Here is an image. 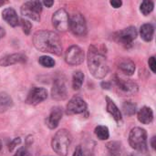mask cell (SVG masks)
<instances>
[{"label": "cell", "instance_id": "28", "mask_svg": "<svg viewBox=\"0 0 156 156\" xmlns=\"http://www.w3.org/2000/svg\"><path fill=\"white\" fill-rule=\"evenodd\" d=\"M14 156H31V154L27 148L21 147L16 151V153L14 154Z\"/></svg>", "mask_w": 156, "mask_h": 156}, {"label": "cell", "instance_id": "24", "mask_svg": "<svg viewBox=\"0 0 156 156\" xmlns=\"http://www.w3.org/2000/svg\"><path fill=\"white\" fill-rule=\"evenodd\" d=\"M136 110H137L136 105L134 103H133L132 101H125L122 104V111H123L124 114L127 116H132V115L135 114Z\"/></svg>", "mask_w": 156, "mask_h": 156}, {"label": "cell", "instance_id": "16", "mask_svg": "<svg viewBox=\"0 0 156 156\" xmlns=\"http://www.w3.org/2000/svg\"><path fill=\"white\" fill-rule=\"evenodd\" d=\"M2 17L8 25L13 27H17L19 25V18L16 10L13 7H7L4 9L2 12Z\"/></svg>", "mask_w": 156, "mask_h": 156}, {"label": "cell", "instance_id": "17", "mask_svg": "<svg viewBox=\"0 0 156 156\" xmlns=\"http://www.w3.org/2000/svg\"><path fill=\"white\" fill-rule=\"evenodd\" d=\"M106 110L117 122H120L122 121L121 111L119 110L115 102L109 97H106Z\"/></svg>", "mask_w": 156, "mask_h": 156}, {"label": "cell", "instance_id": "29", "mask_svg": "<svg viewBox=\"0 0 156 156\" xmlns=\"http://www.w3.org/2000/svg\"><path fill=\"white\" fill-rule=\"evenodd\" d=\"M148 64H149V67L151 69V70L154 73L156 71V61L155 58L154 57H151L148 60Z\"/></svg>", "mask_w": 156, "mask_h": 156}, {"label": "cell", "instance_id": "18", "mask_svg": "<svg viewBox=\"0 0 156 156\" xmlns=\"http://www.w3.org/2000/svg\"><path fill=\"white\" fill-rule=\"evenodd\" d=\"M138 120L143 124H149L154 120V112L153 110L147 106L143 107L138 112Z\"/></svg>", "mask_w": 156, "mask_h": 156}, {"label": "cell", "instance_id": "27", "mask_svg": "<svg viewBox=\"0 0 156 156\" xmlns=\"http://www.w3.org/2000/svg\"><path fill=\"white\" fill-rule=\"evenodd\" d=\"M19 25H21V27L23 28V32L26 35H29V33L31 31V28H32V24L27 19H21L20 22H19Z\"/></svg>", "mask_w": 156, "mask_h": 156}, {"label": "cell", "instance_id": "32", "mask_svg": "<svg viewBox=\"0 0 156 156\" xmlns=\"http://www.w3.org/2000/svg\"><path fill=\"white\" fill-rule=\"evenodd\" d=\"M73 156H82V150H81V147L80 146H78L75 151H74V154Z\"/></svg>", "mask_w": 156, "mask_h": 156}, {"label": "cell", "instance_id": "10", "mask_svg": "<svg viewBox=\"0 0 156 156\" xmlns=\"http://www.w3.org/2000/svg\"><path fill=\"white\" fill-rule=\"evenodd\" d=\"M65 60L70 66L80 65L84 61V52L79 46H71L65 53Z\"/></svg>", "mask_w": 156, "mask_h": 156}, {"label": "cell", "instance_id": "37", "mask_svg": "<svg viewBox=\"0 0 156 156\" xmlns=\"http://www.w3.org/2000/svg\"><path fill=\"white\" fill-rule=\"evenodd\" d=\"M6 3H7V2H4V1H3V2H0V5H5V4H6Z\"/></svg>", "mask_w": 156, "mask_h": 156}, {"label": "cell", "instance_id": "36", "mask_svg": "<svg viewBox=\"0 0 156 156\" xmlns=\"http://www.w3.org/2000/svg\"><path fill=\"white\" fill-rule=\"evenodd\" d=\"M152 147L154 149H155V137H153L152 138Z\"/></svg>", "mask_w": 156, "mask_h": 156}, {"label": "cell", "instance_id": "15", "mask_svg": "<svg viewBox=\"0 0 156 156\" xmlns=\"http://www.w3.org/2000/svg\"><path fill=\"white\" fill-rule=\"evenodd\" d=\"M62 114L63 112L60 107H54L51 110V112L48 117V121H47V125L48 126L49 129L54 130L58 126V123L62 118Z\"/></svg>", "mask_w": 156, "mask_h": 156}, {"label": "cell", "instance_id": "19", "mask_svg": "<svg viewBox=\"0 0 156 156\" xmlns=\"http://www.w3.org/2000/svg\"><path fill=\"white\" fill-rule=\"evenodd\" d=\"M118 68L122 72H123L125 75L128 76H132L135 71V64L133 61H132L129 58L122 59L118 64Z\"/></svg>", "mask_w": 156, "mask_h": 156}, {"label": "cell", "instance_id": "22", "mask_svg": "<svg viewBox=\"0 0 156 156\" xmlns=\"http://www.w3.org/2000/svg\"><path fill=\"white\" fill-rule=\"evenodd\" d=\"M84 80V74L81 71H76L72 77V87L73 90H78L81 88Z\"/></svg>", "mask_w": 156, "mask_h": 156}, {"label": "cell", "instance_id": "1", "mask_svg": "<svg viewBox=\"0 0 156 156\" xmlns=\"http://www.w3.org/2000/svg\"><path fill=\"white\" fill-rule=\"evenodd\" d=\"M33 44L35 48L44 53L59 56L62 52V45L59 36L53 31L40 30L34 34Z\"/></svg>", "mask_w": 156, "mask_h": 156}, {"label": "cell", "instance_id": "35", "mask_svg": "<svg viewBox=\"0 0 156 156\" xmlns=\"http://www.w3.org/2000/svg\"><path fill=\"white\" fill-rule=\"evenodd\" d=\"M4 36H5V29L0 27V39L4 37Z\"/></svg>", "mask_w": 156, "mask_h": 156}, {"label": "cell", "instance_id": "2", "mask_svg": "<svg viewBox=\"0 0 156 156\" xmlns=\"http://www.w3.org/2000/svg\"><path fill=\"white\" fill-rule=\"evenodd\" d=\"M103 46L91 45L88 53V67L92 76L96 79H103L109 72V66Z\"/></svg>", "mask_w": 156, "mask_h": 156}, {"label": "cell", "instance_id": "34", "mask_svg": "<svg viewBox=\"0 0 156 156\" xmlns=\"http://www.w3.org/2000/svg\"><path fill=\"white\" fill-rule=\"evenodd\" d=\"M101 87L103 88V89H110L111 88V84L110 83H108V82H102L101 83Z\"/></svg>", "mask_w": 156, "mask_h": 156}, {"label": "cell", "instance_id": "20", "mask_svg": "<svg viewBox=\"0 0 156 156\" xmlns=\"http://www.w3.org/2000/svg\"><path fill=\"white\" fill-rule=\"evenodd\" d=\"M154 27L152 24L149 23L144 24L140 28V35L142 38L146 42L152 41L154 37Z\"/></svg>", "mask_w": 156, "mask_h": 156}, {"label": "cell", "instance_id": "11", "mask_svg": "<svg viewBox=\"0 0 156 156\" xmlns=\"http://www.w3.org/2000/svg\"><path fill=\"white\" fill-rule=\"evenodd\" d=\"M52 99L55 101H64L67 99L68 91L65 80L61 77H58L55 79L51 90Z\"/></svg>", "mask_w": 156, "mask_h": 156}, {"label": "cell", "instance_id": "31", "mask_svg": "<svg viewBox=\"0 0 156 156\" xmlns=\"http://www.w3.org/2000/svg\"><path fill=\"white\" fill-rule=\"evenodd\" d=\"M110 4H111L114 8H119V7L122 6V1H119V0H112V1L110 2Z\"/></svg>", "mask_w": 156, "mask_h": 156}, {"label": "cell", "instance_id": "13", "mask_svg": "<svg viewBox=\"0 0 156 156\" xmlns=\"http://www.w3.org/2000/svg\"><path fill=\"white\" fill-rule=\"evenodd\" d=\"M87 110V103L83 99L78 96H74L70 99L66 107V113L68 115L80 114Z\"/></svg>", "mask_w": 156, "mask_h": 156}, {"label": "cell", "instance_id": "9", "mask_svg": "<svg viewBox=\"0 0 156 156\" xmlns=\"http://www.w3.org/2000/svg\"><path fill=\"white\" fill-rule=\"evenodd\" d=\"M114 82H115L117 90L120 91V93L122 96H131V95H134L135 93L138 92L139 87L133 81L126 80L120 77L115 76Z\"/></svg>", "mask_w": 156, "mask_h": 156}, {"label": "cell", "instance_id": "8", "mask_svg": "<svg viewBox=\"0 0 156 156\" xmlns=\"http://www.w3.org/2000/svg\"><path fill=\"white\" fill-rule=\"evenodd\" d=\"M52 24L59 32H66L69 27V16L64 8L57 10L52 16Z\"/></svg>", "mask_w": 156, "mask_h": 156}, {"label": "cell", "instance_id": "25", "mask_svg": "<svg viewBox=\"0 0 156 156\" xmlns=\"http://www.w3.org/2000/svg\"><path fill=\"white\" fill-rule=\"evenodd\" d=\"M154 4L153 1H144L141 4L140 10L144 16H147L154 10Z\"/></svg>", "mask_w": 156, "mask_h": 156}, {"label": "cell", "instance_id": "26", "mask_svg": "<svg viewBox=\"0 0 156 156\" xmlns=\"http://www.w3.org/2000/svg\"><path fill=\"white\" fill-rule=\"evenodd\" d=\"M38 63L45 68H53L55 66V60L48 56H42L38 58Z\"/></svg>", "mask_w": 156, "mask_h": 156}, {"label": "cell", "instance_id": "6", "mask_svg": "<svg viewBox=\"0 0 156 156\" xmlns=\"http://www.w3.org/2000/svg\"><path fill=\"white\" fill-rule=\"evenodd\" d=\"M69 28L77 37H85L87 34V24L84 16L80 13H74L69 16Z\"/></svg>", "mask_w": 156, "mask_h": 156}, {"label": "cell", "instance_id": "30", "mask_svg": "<svg viewBox=\"0 0 156 156\" xmlns=\"http://www.w3.org/2000/svg\"><path fill=\"white\" fill-rule=\"evenodd\" d=\"M20 143H21V139H20V138H15V139L10 143V144H9V151L12 152V151L14 150V148H15L16 146H17Z\"/></svg>", "mask_w": 156, "mask_h": 156}, {"label": "cell", "instance_id": "12", "mask_svg": "<svg viewBox=\"0 0 156 156\" xmlns=\"http://www.w3.org/2000/svg\"><path fill=\"white\" fill-rule=\"evenodd\" d=\"M48 98V91L44 88L34 87L27 93L26 103L29 105H37Z\"/></svg>", "mask_w": 156, "mask_h": 156}, {"label": "cell", "instance_id": "23", "mask_svg": "<svg viewBox=\"0 0 156 156\" xmlns=\"http://www.w3.org/2000/svg\"><path fill=\"white\" fill-rule=\"evenodd\" d=\"M94 133L96 134V136L98 137L99 140L101 141H105L107 139H109L110 137V133H109V129L106 126L103 125H99L95 128Z\"/></svg>", "mask_w": 156, "mask_h": 156}, {"label": "cell", "instance_id": "3", "mask_svg": "<svg viewBox=\"0 0 156 156\" xmlns=\"http://www.w3.org/2000/svg\"><path fill=\"white\" fill-rule=\"evenodd\" d=\"M72 142V136L66 129H61L54 135L51 146L53 151L60 156H67L69 148Z\"/></svg>", "mask_w": 156, "mask_h": 156}, {"label": "cell", "instance_id": "7", "mask_svg": "<svg viewBox=\"0 0 156 156\" xmlns=\"http://www.w3.org/2000/svg\"><path fill=\"white\" fill-rule=\"evenodd\" d=\"M138 32L135 27H129L114 34V39L125 48H130L136 39Z\"/></svg>", "mask_w": 156, "mask_h": 156}, {"label": "cell", "instance_id": "5", "mask_svg": "<svg viewBox=\"0 0 156 156\" xmlns=\"http://www.w3.org/2000/svg\"><path fill=\"white\" fill-rule=\"evenodd\" d=\"M20 11L24 16L38 22L42 12V3L40 1H27L22 5Z\"/></svg>", "mask_w": 156, "mask_h": 156}, {"label": "cell", "instance_id": "33", "mask_svg": "<svg viewBox=\"0 0 156 156\" xmlns=\"http://www.w3.org/2000/svg\"><path fill=\"white\" fill-rule=\"evenodd\" d=\"M42 4L45 5L47 7H51L54 5V1H44Z\"/></svg>", "mask_w": 156, "mask_h": 156}, {"label": "cell", "instance_id": "21", "mask_svg": "<svg viewBox=\"0 0 156 156\" xmlns=\"http://www.w3.org/2000/svg\"><path fill=\"white\" fill-rule=\"evenodd\" d=\"M13 100L10 95L5 91L0 92V112H5L13 106Z\"/></svg>", "mask_w": 156, "mask_h": 156}, {"label": "cell", "instance_id": "14", "mask_svg": "<svg viewBox=\"0 0 156 156\" xmlns=\"http://www.w3.org/2000/svg\"><path fill=\"white\" fill-rule=\"evenodd\" d=\"M27 61V57L22 53H14L10 55L4 56L0 58V66L8 67L17 63H25Z\"/></svg>", "mask_w": 156, "mask_h": 156}, {"label": "cell", "instance_id": "38", "mask_svg": "<svg viewBox=\"0 0 156 156\" xmlns=\"http://www.w3.org/2000/svg\"><path fill=\"white\" fill-rule=\"evenodd\" d=\"M1 147H2V144H1V141H0V149H1Z\"/></svg>", "mask_w": 156, "mask_h": 156}, {"label": "cell", "instance_id": "4", "mask_svg": "<svg viewBox=\"0 0 156 156\" xmlns=\"http://www.w3.org/2000/svg\"><path fill=\"white\" fill-rule=\"evenodd\" d=\"M129 144L136 151H145L147 148V133L144 129L135 127L132 129L129 135Z\"/></svg>", "mask_w": 156, "mask_h": 156}]
</instances>
